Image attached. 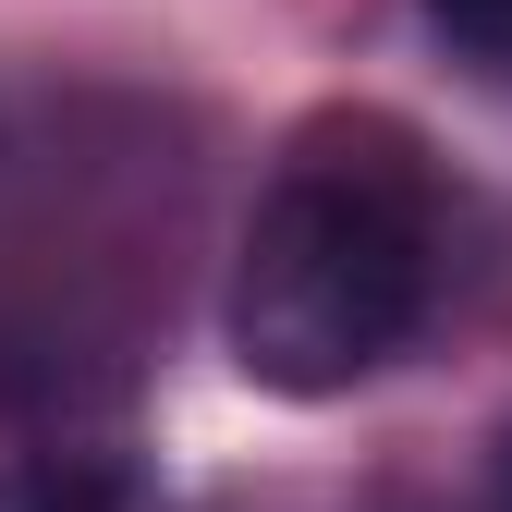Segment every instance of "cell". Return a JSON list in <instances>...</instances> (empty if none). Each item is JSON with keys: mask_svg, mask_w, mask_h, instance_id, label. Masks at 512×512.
<instances>
[{"mask_svg": "<svg viewBox=\"0 0 512 512\" xmlns=\"http://www.w3.org/2000/svg\"><path fill=\"white\" fill-rule=\"evenodd\" d=\"M427 293H439V183L415 135L378 110H330L281 147L269 196L244 220L220 342L256 391L330 403L415 342Z\"/></svg>", "mask_w": 512, "mask_h": 512, "instance_id": "6da1fadb", "label": "cell"}, {"mask_svg": "<svg viewBox=\"0 0 512 512\" xmlns=\"http://www.w3.org/2000/svg\"><path fill=\"white\" fill-rule=\"evenodd\" d=\"M0 512H135V464L49 439V452H0Z\"/></svg>", "mask_w": 512, "mask_h": 512, "instance_id": "7a4b0ae2", "label": "cell"}, {"mask_svg": "<svg viewBox=\"0 0 512 512\" xmlns=\"http://www.w3.org/2000/svg\"><path fill=\"white\" fill-rule=\"evenodd\" d=\"M427 25L452 37L464 61H488V74H512V0H427Z\"/></svg>", "mask_w": 512, "mask_h": 512, "instance_id": "3957f363", "label": "cell"}, {"mask_svg": "<svg viewBox=\"0 0 512 512\" xmlns=\"http://www.w3.org/2000/svg\"><path fill=\"white\" fill-rule=\"evenodd\" d=\"M476 500H488V512H512V415H500V439H488V476H476Z\"/></svg>", "mask_w": 512, "mask_h": 512, "instance_id": "277c9868", "label": "cell"}]
</instances>
